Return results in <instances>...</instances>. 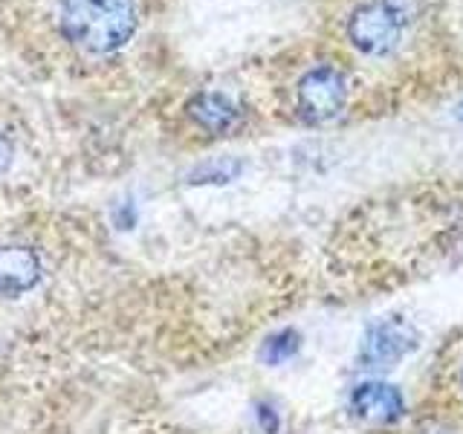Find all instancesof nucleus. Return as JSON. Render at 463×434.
Listing matches in <instances>:
<instances>
[{
  "instance_id": "nucleus-5",
  "label": "nucleus",
  "mask_w": 463,
  "mask_h": 434,
  "mask_svg": "<svg viewBox=\"0 0 463 434\" xmlns=\"http://www.w3.org/2000/svg\"><path fill=\"white\" fill-rule=\"evenodd\" d=\"M351 411L376 426H391L405 414V400L400 388L388 382H362L351 394Z\"/></svg>"
},
{
  "instance_id": "nucleus-11",
  "label": "nucleus",
  "mask_w": 463,
  "mask_h": 434,
  "mask_svg": "<svg viewBox=\"0 0 463 434\" xmlns=\"http://www.w3.org/2000/svg\"><path fill=\"white\" fill-rule=\"evenodd\" d=\"M12 154H14L12 151V142L4 134H0V174H4L12 165Z\"/></svg>"
},
{
  "instance_id": "nucleus-9",
  "label": "nucleus",
  "mask_w": 463,
  "mask_h": 434,
  "mask_svg": "<svg viewBox=\"0 0 463 434\" xmlns=\"http://www.w3.org/2000/svg\"><path fill=\"white\" fill-rule=\"evenodd\" d=\"M241 171L238 163H221V165H203L192 174V183H229Z\"/></svg>"
},
{
  "instance_id": "nucleus-3",
  "label": "nucleus",
  "mask_w": 463,
  "mask_h": 434,
  "mask_svg": "<svg viewBox=\"0 0 463 434\" xmlns=\"http://www.w3.org/2000/svg\"><path fill=\"white\" fill-rule=\"evenodd\" d=\"M417 327L405 322L400 316L383 318L368 327L359 344V365L371 371H385L394 368L400 359L409 356L417 347Z\"/></svg>"
},
{
  "instance_id": "nucleus-1",
  "label": "nucleus",
  "mask_w": 463,
  "mask_h": 434,
  "mask_svg": "<svg viewBox=\"0 0 463 434\" xmlns=\"http://www.w3.org/2000/svg\"><path fill=\"white\" fill-rule=\"evenodd\" d=\"M64 35L87 52L119 50L137 29L134 0H58Z\"/></svg>"
},
{
  "instance_id": "nucleus-8",
  "label": "nucleus",
  "mask_w": 463,
  "mask_h": 434,
  "mask_svg": "<svg viewBox=\"0 0 463 434\" xmlns=\"http://www.w3.org/2000/svg\"><path fill=\"white\" fill-rule=\"evenodd\" d=\"M301 347V336L296 330H281L275 333V336H269L264 342V347H260V359L267 362V365H281V362L293 359L298 354Z\"/></svg>"
},
{
  "instance_id": "nucleus-7",
  "label": "nucleus",
  "mask_w": 463,
  "mask_h": 434,
  "mask_svg": "<svg viewBox=\"0 0 463 434\" xmlns=\"http://www.w3.org/2000/svg\"><path fill=\"white\" fill-rule=\"evenodd\" d=\"M188 113H192V119L212 130V134H223V130L235 127L238 122V108L235 101L226 99L223 93H200L192 99V105H188Z\"/></svg>"
},
{
  "instance_id": "nucleus-2",
  "label": "nucleus",
  "mask_w": 463,
  "mask_h": 434,
  "mask_svg": "<svg viewBox=\"0 0 463 434\" xmlns=\"http://www.w3.org/2000/svg\"><path fill=\"white\" fill-rule=\"evenodd\" d=\"M417 9V0H368L347 21V38L365 55H388L400 47Z\"/></svg>"
},
{
  "instance_id": "nucleus-6",
  "label": "nucleus",
  "mask_w": 463,
  "mask_h": 434,
  "mask_svg": "<svg viewBox=\"0 0 463 434\" xmlns=\"http://www.w3.org/2000/svg\"><path fill=\"white\" fill-rule=\"evenodd\" d=\"M41 281V260L29 246H0V293L24 296Z\"/></svg>"
},
{
  "instance_id": "nucleus-12",
  "label": "nucleus",
  "mask_w": 463,
  "mask_h": 434,
  "mask_svg": "<svg viewBox=\"0 0 463 434\" xmlns=\"http://www.w3.org/2000/svg\"><path fill=\"white\" fill-rule=\"evenodd\" d=\"M460 119H463V105H460Z\"/></svg>"
},
{
  "instance_id": "nucleus-10",
  "label": "nucleus",
  "mask_w": 463,
  "mask_h": 434,
  "mask_svg": "<svg viewBox=\"0 0 463 434\" xmlns=\"http://www.w3.org/2000/svg\"><path fill=\"white\" fill-rule=\"evenodd\" d=\"M255 417H258V426L264 434H279V426H281V420L279 414H275V409L269 402H260L258 409H255Z\"/></svg>"
},
{
  "instance_id": "nucleus-13",
  "label": "nucleus",
  "mask_w": 463,
  "mask_h": 434,
  "mask_svg": "<svg viewBox=\"0 0 463 434\" xmlns=\"http://www.w3.org/2000/svg\"><path fill=\"white\" fill-rule=\"evenodd\" d=\"M460 382H463V373H460Z\"/></svg>"
},
{
  "instance_id": "nucleus-4",
  "label": "nucleus",
  "mask_w": 463,
  "mask_h": 434,
  "mask_svg": "<svg viewBox=\"0 0 463 434\" xmlns=\"http://www.w3.org/2000/svg\"><path fill=\"white\" fill-rule=\"evenodd\" d=\"M347 101V81L330 64L313 67L298 84V108L304 119L310 122H330L342 113Z\"/></svg>"
}]
</instances>
